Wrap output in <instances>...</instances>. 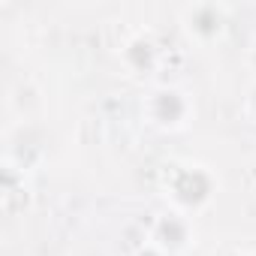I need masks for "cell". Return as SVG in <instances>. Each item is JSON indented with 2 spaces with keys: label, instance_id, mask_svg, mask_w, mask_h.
Here are the masks:
<instances>
[{
  "label": "cell",
  "instance_id": "5",
  "mask_svg": "<svg viewBox=\"0 0 256 256\" xmlns=\"http://www.w3.org/2000/svg\"><path fill=\"white\" fill-rule=\"evenodd\" d=\"M250 112H253V114H256V88H253V90H250Z\"/></svg>",
  "mask_w": 256,
  "mask_h": 256
},
{
  "label": "cell",
  "instance_id": "4",
  "mask_svg": "<svg viewBox=\"0 0 256 256\" xmlns=\"http://www.w3.org/2000/svg\"><path fill=\"white\" fill-rule=\"evenodd\" d=\"M157 241H160V247H172V250L184 247V241H187V223L178 214L163 217L160 226H157Z\"/></svg>",
  "mask_w": 256,
  "mask_h": 256
},
{
  "label": "cell",
  "instance_id": "2",
  "mask_svg": "<svg viewBox=\"0 0 256 256\" xmlns=\"http://www.w3.org/2000/svg\"><path fill=\"white\" fill-rule=\"evenodd\" d=\"M181 22L187 28V34L199 42H211L223 34V10L214 4H196V6H184Z\"/></svg>",
  "mask_w": 256,
  "mask_h": 256
},
{
  "label": "cell",
  "instance_id": "3",
  "mask_svg": "<svg viewBox=\"0 0 256 256\" xmlns=\"http://www.w3.org/2000/svg\"><path fill=\"white\" fill-rule=\"evenodd\" d=\"M148 112H151V120L157 126H181L184 118H187V112H190V102H187V96L181 90L163 88V90H157L151 96Z\"/></svg>",
  "mask_w": 256,
  "mask_h": 256
},
{
  "label": "cell",
  "instance_id": "6",
  "mask_svg": "<svg viewBox=\"0 0 256 256\" xmlns=\"http://www.w3.org/2000/svg\"><path fill=\"white\" fill-rule=\"evenodd\" d=\"M232 256H244V253H232Z\"/></svg>",
  "mask_w": 256,
  "mask_h": 256
},
{
  "label": "cell",
  "instance_id": "1",
  "mask_svg": "<svg viewBox=\"0 0 256 256\" xmlns=\"http://www.w3.org/2000/svg\"><path fill=\"white\" fill-rule=\"evenodd\" d=\"M172 199L181 205V208H199L211 199L214 193V178L202 169V166H187V169H178L175 172V181H172Z\"/></svg>",
  "mask_w": 256,
  "mask_h": 256
}]
</instances>
